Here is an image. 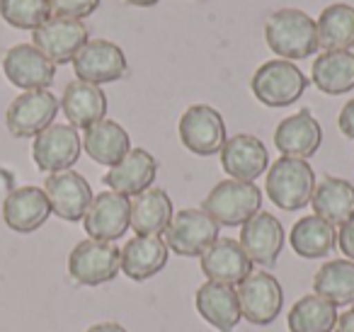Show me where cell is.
Instances as JSON below:
<instances>
[{
  "label": "cell",
  "instance_id": "6da1fadb",
  "mask_svg": "<svg viewBox=\"0 0 354 332\" xmlns=\"http://www.w3.org/2000/svg\"><path fill=\"white\" fill-rule=\"evenodd\" d=\"M265 42L284 61L308 59L318 51V25L304 10L281 8L265 20Z\"/></svg>",
  "mask_w": 354,
  "mask_h": 332
},
{
  "label": "cell",
  "instance_id": "7a4b0ae2",
  "mask_svg": "<svg viewBox=\"0 0 354 332\" xmlns=\"http://www.w3.org/2000/svg\"><path fill=\"white\" fill-rule=\"evenodd\" d=\"M267 196L284 211H299L310 204L315 190V172L308 160L281 156L267 167Z\"/></svg>",
  "mask_w": 354,
  "mask_h": 332
},
{
  "label": "cell",
  "instance_id": "3957f363",
  "mask_svg": "<svg viewBox=\"0 0 354 332\" xmlns=\"http://www.w3.org/2000/svg\"><path fill=\"white\" fill-rule=\"evenodd\" d=\"M308 88V78L296 64L284 59H274L262 64L250 80V90L255 100L265 107L279 109L299 102V98Z\"/></svg>",
  "mask_w": 354,
  "mask_h": 332
},
{
  "label": "cell",
  "instance_id": "277c9868",
  "mask_svg": "<svg viewBox=\"0 0 354 332\" xmlns=\"http://www.w3.org/2000/svg\"><path fill=\"white\" fill-rule=\"evenodd\" d=\"M262 206V192L255 182L223 180L207 194L202 211H207L218 225L236 228L250 221Z\"/></svg>",
  "mask_w": 354,
  "mask_h": 332
},
{
  "label": "cell",
  "instance_id": "5b68a950",
  "mask_svg": "<svg viewBox=\"0 0 354 332\" xmlns=\"http://www.w3.org/2000/svg\"><path fill=\"white\" fill-rule=\"evenodd\" d=\"M122 272V250L117 243L83 240L68 255V274L83 286H100L112 282Z\"/></svg>",
  "mask_w": 354,
  "mask_h": 332
},
{
  "label": "cell",
  "instance_id": "8992f818",
  "mask_svg": "<svg viewBox=\"0 0 354 332\" xmlns=\"http://www.w3.org/2000/svg\"><path fill=\"white\" fill-rule=\"evenodd\" d=\"M218 240V223L202 209H183L172 216L165 245L180 257H202Z\"/></svg>",
  "mask_w": 354,
  "mask_h": 332
},
{
  "label": "cell",
  "instance_id": "52a82bcc",
  "mask_svg": "<svg viewBox=\"0 0 354 332\" xmlns=\"http://www.w3.org/2000/svg\"><path fill=\"white\" fill-rule=\"evenodd\" d=\"M61 104L49 90H30L17 95L6 114L8 131L15 138H37L54 124Z\"/></svg>",
  "mask_w": 354,
  "mask_h": 332
},
{
  "label": "cell",
  "instance_id": "ba28073f",
  "mask_svg": "<svg viewBox=\"0 0 354 332\" xmlns=\"http://www.w3.org/2000/svg\"><path fill=\"white\" fill-rule=\"evenodd\" d=\"M180 141L194 156H216L226 143V122L209 104H192L177 124Z\"/></svg>",
  "mask_w": 354,
  "mask_h": 332
},
{
  "label": "cell",
  "instance_id": "9c48e42d",
  "mask_svg": "<svg viewBox=\"0 0 354 332\" xmlns=\"http://www.w3.org/2000/svg\"><path fill=\"white\" fill-rule=\"evenodd\" d=\"M238 301H241V313L248 322L265 327L279 317L281 306H284V288L274 274L252 272L238 286Z\"/></svg>",
  "mask_w": 354,
  "mask_h": 332
},
{
  "label": "cell",
  "instance_id": "30bf717a",
  "mask_svg": "<svg viewBox=\"0 0 354 332\" xmlns=\"http://www.w3.org/2000/svg\"><path fill=\"white\" fill-rule=\"evenodd\" d=\"M80 151H83V138L78 129H73L71 124H51L35 138L32 158L41 172L54 175V172L71 170L78 163Z\"/></svg>",
  "mask_w": 354,
  "mask_h": 332
},
{
  "label": "cell",
  "instance_id": "8fae6325",
  "mask_svg": "<svg viewBox=\"0 0 354 332\" xmlns=\"http://www.w3.org/2000/svg\"><path fill=\"white\" fill-rule=\"evenodd\" d=\"M88 42V27L80 20H68V17H51L39 30L32 32V44L54 66L73 64L78 51Z\"/></svg>",
  "mask_w": 354,
  "mask_h": 332
},
{
  "label": "cell",
  "instance_id": "7c38bea8",
  "mask_svg": "<svg viewBox=\"0 0 354 332\" xmlns=\"http://www.w3.org/2000/svg\"><path fill=\"white\" fill-rule=\"evenodd\" d=\"M129 64L124 51L119 49L114 42L107 39H93L78 51V56L73 59V71L75 78L90 85H107L117 83L119 78H124Z\"/></svg>",
  "mask_w": 354,
  "mask_h": 332
},
{
  "label": "cell",
  "instance_id": "4fadbf2b",
  "mask_svg": "<svg viewBox=\"0 0 354 332\" xmlns=\"http://www.w3.org/2000/svg\"><path fill=\"white\" fill-rule=\"evenodd\" d=\"M83 225L88 238L114 243L131 228V201L117 192H102L90 204Z\"/></svg>",
  "mask_w": 354,
  "mask_h": 332
},
{
  "label": "cell",
  "instance_id": "5bb4252c",
  "mask_svg": "<svg viewBox=\"0 0 354 332\" xmlns=\"http://www.w3.org/2000/svg\"><path fill=\"white\" fill-rule=\"evenodd\" d=\"M44 194L51 204V214H56L64 221H71V223L83 221L95 199L88 180L73 170L54 172V175L46 177Z\"/></svg>",
  "mask_w": 354,
  "mask_h": 332
},
{
  "label": "cell",
  "instance_id": "9a60e30c",
  "mask_svg": "<svg viewBox=\"0 0 354 332\" xmlns=\"http://www.w3.org/2000/svg\"><path fill=\"white\" fill-rule=\"evenodd\" d=\"M3 73L15 88L30 93L49 90L56 78V66L35 44H17L3 56Z\"/></svg>",
  "mask_w": 354,
  "mask_h": 332
},
{
  "label": "cell",
  "instance_id": "2e32d148",
  "mask_svg": "<svg viewBox=\"0 0 354 332\" xmlns=\"http://www.w3.org/2000/svg\"><path fill=\"white\" fill-rule=\"evenodd\" d=\"M284 228L279 219L270 211H257L250 221L241 225V248L248 252L252 264L260 267H274L284 250Z\"/></svg>",
  "mask_w": 354,
  "mask_h": 332
},
{
  "label": "cell",
  "instance_id": "e0dca14e",
  "mask_svg": "<svg viewBox=\"0 0 354 332\" xmlns=\"http://www.w3.org/2000/svg\"><path fill=\"white\" fill-rule=\"evenodd\" d=\"M199 259L207 282L228 284V286H241L255 267L241 243L233 238H218Z\"/></svg>",
  "mask_w": 354,
  "mask_h": 332
},
{
  "label": "cell",
  "instance_id": "ac0fdd59",
  "mask_svg": "<svg viewBox=\"0 0 354 332\" xmlns=\"http://www.w3.org/2000/svg\"><path fill=\"white\" fill-rule=\"evenodd\" d=\"M221 167L231 180L255 182L270 167V153L265 143L250 133L226 138L221 148Z\"/></svg>",
  "mask_w": 354,
  "mask_h": 332
},
{
  "label": "cell",
  "instance_id": "d6986e66",
  "mask_svg": "<svg viewBox=\"0 0 354 332\" xmlns=\"http://www.w3.org/2000/svg\"><path fill=\"white\" fill-rule=\"evenodd\" d=\"M158 160L143 148H131L114 167H109L102 182L109 187V192H117L124 196H138L156 182Z\"/></svg>",
  "mask_w": 354,
  "mask_h": 332
},
{
  "label": "cell",
  "instance_id": "ffe728a7",
  "mask_svg": "<svg viewBox=\"0 0 354 332\" xmlns=\"http://www.w3.org/2000/svg\"><path fill=\"white\" fill-rule=\"evenodd\" d=\"M320 143H323V129H320L318 119L310 114V109H301L299 114L281 119L274 131L277 151L286 158L308 160L310 156L318 153Z\"/></svg>",
  "mask_w": 354,
  "mask_h": 332
},
{
  "label": "cell",
  "instance_id": "44dd1931",
  "mask_svg": "<svg viewBox=\"0 0 354 332\" xmlns=\"http://www.w3.org/2000/svg\"><path fill=\"white\" fill-rule=\"evenodd\" d=\"M51 216V204L41 187H17L3 201V221L15 233H35Z\"/></svg>",
  "mask_w": 354,
  "mask_h": 332
},
{
  "label": "cell",
  "instance_id": "7402d4cb",
  "mask_svg": "<svg viewBox=\"0 0 354 332\" xmlns=\"http://www.w3.org/2000/svg\"><path fill=\"white\" fill-rule=\"evenodd\" d=\"M194 306L199 315L218 332H233L243 317L238 291L236 286H228V284H202L194 293Z\"/></svg>",
  "mask_w": 354,
  "mask_h": 332
},
{
  "label": "cell",
  "instance_id": "603a6c76",
  "mask_svg": "<svg viewBox=\"0 0 354 332\" xmlns=\"http://www.w3.org/2000/svg\"><path fill=\"white\" fill-rule=\"evenodd\" d=\"M167 259L170 250L160 235H136L122 250V272L131 282H146L165 269Z\"/></svg>",
  "mask_w": 354,
  "mask_h": 332
},
{
  "label": "cell",
  "instance_id": "cb8c5ba5",
  "mask_svg": "<svg viewBox=\"0 0 354 332\" xmlns=\"http://www.w3.org/2000/svg\"><path fill=\"white\" fill-rule=\"evenodd\" d=\"M59 104L73 129H90L97 122H102L104 114H107L104 90L100 85L83 83V80H73V83L66 85Z\"/></svg>",
  "mask_w": 354,
  "mask_h": 332
},
{
  "label": "cell",
  "instance_id": "d4e9b609",
  "mask_svg": "<svg viewBox=\"0 0 354 332\" xmlns=\"http://www.w3.org/2000/svg\"><path fill=\"white\" fill-rule=\"evenodd\" d=\"M310 206L318 219L328 221L330 225H342L354 216V185L342 177H325L315 182Z\"/></svg>",
  "mask_w": 354,
  "mask_h": 332
},
{
  "label": "cell",
  "instance_id": "484cf974",
  "mask_svg": "<svg viewBox=\"0 0 354 332\" xmlns=\"http://www.w3.org/2000/svg\"><path fill=\"white\" fill-rule=\"evenodd\" d=\"M83 148L95 163L114 167L129 151H131V138L124 131L122 124L102 119L95 127L85 129Z\"/></svg>",
  "mask_w": 354,
  "mask_h": 332
},
{
  "label": "cell",
  "instance_id": "4316f807",
  "mask_svg": "<svg viewBox=\"0 0 354 332\" xmlns=\"http://www.w3.org/2000/svg\"><path fill=\"white\" fill-rule=\"evenodd\" d=\"M172 216V199L160 187H151L131 201V228L136 235H162Z\"/></svg>",
  "mask_w": 354,
  "mask_h": 332
},
{
  "label": "cell",
  "instance_id": "83f0119b",
  "mask_svg": "<svg viewBox=\"0 0 354 332\" xmlns=\"http://www.w3.org/2000/svg\"><path fill=\"white\" fill-rule=\"evenodd\" d=\"M313 83L325 95H344L354 90V54L352 51H325L313 61Z\"/></svg>",
  "mask_w": 354,
  "mask_h": 332
},
{
  "label": "cell",
  "instance_id": "f1b7e54d",
  "mask_svg": "<svg viewBox=\"0 0 354 332\" xmlns=\"http://www.w3.org/2000/svg\"><path fill=\"white\" fill-rule=\"evenodd\" d=\"M289 243L294 252L304 259H318L328 257L333 248L337 245V230L330 225L328 221L318 219V216H304L299 223L291 228Z\"/></svg>",
  "mask_w": 354,
  "mask_h": 332
},
{
  "label": "cell",
  "instance_id": "f546056e",
  "mask_svg": "<svg viewBox=\"0 0 354 332\" xmlns=\"http://www.w3.org/2000/svg\"><path fill=\"white\" fill-rule=\"evenodd\" d=\"M337 317V306L318 293H308L291 306L286 325L289 332H335Z\"/></svg>",
  "mask_w": 354,
  "mask_h": 332
},
{
  "label": "cell",
  "instance_id": "4dcf8cb0",
  "mask_svg": "<svg viewBox=\"0 0 354 332\" xmlns=\"http://www.w3.org/2000/svg\"><path fill=\"white\" fill-rule=\"evenodd\" d=\"M313 293L323 296L333 306L354 303V262L352 259H330L315 272Z\"/></svg>",
  "mask_w": 354,
  "mask_h": 332
},
{
  "label": "cell",
  "instance_id": "1f68e13d",
  "mask_svg": "<svg viewBox=\"0 0 354 332\" xmlns=\"http://www.w3.org/2000/svg\"><path fill=\"white\" fill-rule=\"evenodd\" d=\"M315 25H318V44L325 51H349L354 46V8L347 3L328 6Z\"/></svg>",
  "mask_w": 354,
  "mask_h": 332
},
{
  "label": "cell",
  "instance_id": "d6a6232c",
  "mask_svg": "<svg viewBox=\"0 0 354 332\" xmlns=\"http://www.w3.org/2000/svg\"><path fill=\"white\" fill-rule=\"evenodd\" d=\"M0 17L15 30H39L51 20L49 0H0Z\"/></svg>",
  "mask_w": 354,
  "mask_h": 332
},
{
  "label": "cell",
  "instance_id": "836d02e7",
  "mask_svg": "<svg viewBox=\"0 0 354 332\" xmlns=\"http://www.w3.org/2000/svg\"><path fill=\"white\" fill-rule=\"evenodd\" d=\"M51 17H68V20H80L90 17L97 10L100 0H49Z\"/></svg>",
  "mask_w": 354,
  "mask_h": 332
},
{
  "label": "cell",
  "instance_id": "e575fe53",
  "mask_svg": "<svg viewBox=\"0 0 354 332\" xmlns=\"http://www.w3.org/2000/svg\"><path fill=\"white\" fill-rule=\"evenodd\" d=\"M337 248L342 250V255L354 262V216H349L337 230Z\"/></svg>",
  "mask_w": 354,
  "mask_h": 332
},
{
  "label": "cell",
  "instance_id": "d590c367",
  "mask_svg": "<svg viewBox=\"0 0 354 332\" xmlns=\"http://www.w3.org/2000/svg\"><path fill=\"white\" fill-rule=\"evenodd\" d=\"M337 127L347 138H354V100H349L342 107V112L337 117Z\"/></svg>",
  "mask_w": 354,
  "mask_h": 332
},
{
  "label": "cell",
  "instance_id": "8d00e7d4",
  "mask_svg": "<svg viewBox=\"0 0 354 332\" xmlns=\"http://www.w3.org/2000/svg\"><path fill=\"white\" fill-rule=\"evenodd\" d=\"M337 332H354V308L337 317Z\"/></svg>",
  "mask_w": 354,
  "mask_h": 332
},
{
  "label": "cell",
  "instance_id": "74e56055",
  "mask_svg": "<svg viewBox=\"0 0 354 332\" xmlns=\"http://www.w3.org/2000/svg\"><path fill=\"white\" fill-rule=\"evenodd\" d=\"M85 332H129L124 325H119V322H97V325L88 327Z\"/></svg>",
  "mask_w": 354,
  "mask_h": 332
},
{
  "label": "cell",
  "instance_id": "f35d334b",
  "mask_svg": "<svg viewBox=\"0 0 354 332\" xmlns=\"http://www.w3.org/2000/svg\"><path fill=\"white\" fill-rule=\"evenodd\" d=\"M127 3H131V6H138V8H153V6H158L160 0H127Z\"/></svg>",
  "mask_w": 354,
  "mask_h": 332
}]
</instances>
